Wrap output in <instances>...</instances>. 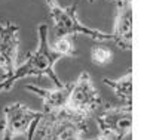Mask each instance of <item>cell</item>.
Listing matches in <instances>:
<instances>
[{
    "mask_svg": "<svg viewBox=\"0 0 147 140\" xmlns=\"http://www.w3.org/2000/svg\"><path fill=\"white\" fill-rule=\"evenodd\" d=\"M48 25L39 24L37 27V46L31 53L27 55L24 62L16 65L13 72L5 75L0 80V94L3 92H9L13 89V86L20 80H24L27 77H42L46 75L51 80H54L55 86H61L63 81L55 72V65L59 59H63L58 53L52 50L49 44L48 37Z\"/></svg>",
    "mask_w": 147,
    "mask_h": 140,
    "instance_id": "6da1fadb",
    "label": "cell"
},
{
    "mask_svg": "<svg viewBox=\"0 0 147 140\" xmlns=\"http://www.w3.org/2000/svg\"><path fill=\"white\" fill-rule=\"evenodd\" d=\"M34 136L40 140H85L88 137V119L61 109L43 113Z\"/></svg>",
    "mask_w": 147,
    "mask_h": 140,
    "instance_id": "7a4b0ae2",
    "label": "cell"
},
{
    "mask_svg": "<svg viewBox=\"0 0 147 140\" xmlns=\"http://www.w3.org/2000/svg\"><path fill=\"white\" fill-rule=\"evenodd\" d=\"M49 16L52 19L54 28L58 37H74L85 36L95 41H110L111 36L97 28H91L80 22L77 16V5L61 6L58 0H46Z\"/></svg>",
    "mask_w": 147,
    "mask_h": 140,
    "instance_id": "3957f363",
    "label": "cell"
},
{
    "mask_svg": "<svg viewBox=\"0 0 147 140\" xmlns=\"http://www.w3.org/2000/svg\"><path fill=\"white\" fill-rule=\"evenodd\" d=\"M102 106V99L94 86V81L88 72H82L77 80L73 81L71 90L68 94V102L65 109L76 115L88 119Z\"/></svg>",
    "mask_w": 147,
    "mask_h": 140,
    "instance_id": "277c9868",
    "label": "cell"
},
{
    "mask_svg": "<svg viewBox=\"0 0 147 140\" xmlns=\"http://www.w3.org/2000/svg\"><path fill=\"white\" fill-rule=\"evenodd\" d=\"M43 117L42 111H33L27 105L13 102L3 108V128L0 140H13L18 136H25L36 118Z\"/></svg>",
    "mask_w": 147,
    "mask_h": 140,
    "instance_id": "5b68a950",
    "label": "cell"
},
{
    "mask_svg": "<svg viewBox=\"0 0 147 140\" xmlns=\"http://www.w3.org/2000/svg\"><path fill=\"white\" fill-rule=\"evenodd\" d=\"M97 125L101 134L113 136L117 140H123L132 131V108L131 105L104 106L97 118Z\"/></svg>",
    "mask_w": 147,
    "mask_h": 140,
    "instance_id": "8992f818",
    "label": "cell"
},
{
    "mask_svg": "<svg viewBox=\"0 0 147 140\" xmlns=\"http://www.w3.org/2000/svg\"><path fill=\"white\" fill-rule=\"evenodd\" d=\"M20 27L12 21L0 22V69L5 75L13 72L18 65Z\"/></svg>",
    "mask_w": 147,
    "mask_h": 140,
    "instance_id": "52a82bcc",
    "label": "cell"
},
{
    "mask_svg": "<svg viewBox=\"0 0 147 140\" xmlns=\"http://www.w3.org/2000/svg\"><path fill=\"white\" fill-rule=\"evenodd\" d=\"M115 44L129 52L132 49V2H117L113 21V31L110 33Z\"/></svg>",
    "mask_w": 147,
    "mask_h": 140,
    "instance_id": "ba28073f",
    "label": "cell"
},
{
    "mask_svg": "<svg viewBox=\"0 0 147 140\" xmlns=\"http://www.w3.org/2000/svg\"><path fill=\"white\" fill-rule=\"evenodd\" d=\"M71 84L73 81L63 83L61 86H57L55 89H43V87L34 86V84H27L25 90L39 96L42 99L43 108H45L43 113H49V112L65 109L67 102H68V94H70V90H71Z\"/></svg>",
    "mask_w": 147,
    "mask_h": 140,
    "instance_id": "9c48e42d",
    "label": "cell"
},
{
    "mask_svg": "<svg viewBox=\"0 0 147 140\" xmlns=\"http://www.w3.org/2000/svg\"><path fill=\"white\" fill-rule=\"evenodd\" d=\"M104 84L109 86L111 92H113L120 100H123L125 103L131 105V100H132V72L131 69L122 75L117 80H111V78H104Z\"/></svg>",
    "mask_w": 147,
    "mask_h": 140,
    "instance_id": "30bf717a",
    "label": "cell"
},
{
    "mask_svg": "<svg viewBox=\"0 0 147 140\" xmlns=\"http://www.w3.org/2000/svg\"><path fill=\"white\" fill-rule=\"evenodd\" d=\"M52 50L55 53H58L61 58H73L76 56V47H74V43L71 41L70 37H58L57 41L54 43Z\"/></svg>",
    "mask_w": 147,
    "mask_h": 140,
    "instance_id": "8fae6325",
    "label": "cell"
},
{
    "mask_svg": "<svg viewBox=\"0 0 147 140\" xmlns=\"http://www.w3.org/2000/svg\"><path fill=\"white\" fill-rule=\"evenodd\" d=\"M89 55H91V60L95 65H106L113 58L111 50L109 47H104V46H94L91 49Z\"/></svg>",
    "mask_w": 147,
    "mask_h": 140,
    "instance_id": "7c38bea8",
    "label": "cell"
},
{
    "mask_svg": "<svg viewBox=\"0 0 147 140\" xmlns=\"http://www.w3.org/2000/svg\"><path fill=\"white\" fill-rule=\"evenodd\" d=\"M40 118H42V117H40ZM40 118H36V119L33 121V124L30 125V130L27 131V134H25V136H27V140H33V139H34V133H36V127H37V124H39Z\"/></svg>",
    "mask_w": 147,
    "mask_h": 140,
    "instance_id": "4fadbf2b",
    "label": "cell"
},
{
    "mask_svg": "<svg viewBox=\"0 0 147 140\" xmlns=\"http://www.w3.org/2000/svg\"><path fill=\"white\" fill-rule=\"evenodd\" d=\"M85 140H109V137L104 136V134H101V133H98L95 137H86Z\"/></svg>",
    "mask_w": 147,
    "mask_h": 140,
    "instance_id": "5bb4252c",
    "label": "cell"
},
{
    "mask_svg": "<svg viewBox=\"0 0 147 140\" xmlns=\"http://www.w3.org/2000/svg\"><path fill=\"white\" fill-rule=\"evenodd\" d=\"M88 2H91V3H92L94 0H88ZM113 2H115V3H117V2H132V0H113Z\"/></svg>",
    "mask_w": 147,
    "mask_h": 140,
    "instance_id": "9a60e30c",
    "label": "cell"
},
{
    "mask_svg": "<svg viewBox=\"0 0 147 140\" xmlns=\"http://www.w3.org/2000/svg\"><path fill=\"white\" fill-rule=\"evenodd\" d=\"M2 128H3V121L0 119V133H2Z\"/></svg>",
    "mask_w": 147,
    "mask_h": 140,
    "instance_id": "2e32d148",
    "label": "cell"
}]
</instances>
